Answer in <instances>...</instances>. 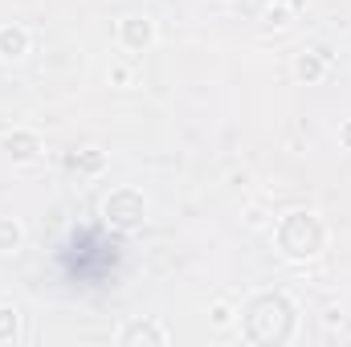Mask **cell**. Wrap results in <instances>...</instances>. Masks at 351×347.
Masks as SVG:
<instances>
[{
  "mask_svg": "<svg viewBox=\"0 0 351 347\" xmlns=\"http://www.w3.org/2000/svg\"><path fill=\"white\" fill-rule=\"evenodd\" d=\"M294 331V307L282 294H262L245 311V335L254 344H286Z\"/></svg>",
  "mask_w": 351,
  "mask_h": 347,
  "instance_id": "obj_1",
  "label": "cell"
},
{
  "mask_svg": "<svg viewBox=\"0 0 351 347\" xmlns=\"http://www.w3.org/2000/svg\"><path fill=\"white\" fill-rule=\"evenodd\" d=\"M278 250L294 261H306L323 250V225L311 213H290L278 225Z\"/></svg>",
  "mask_w": 351,
  "mask_h": 347,
  "instance_id": "obj_2",
  "label": "cell"
},
{
  "mask_svg": "<svg viewBox=\"0 0 351 347\" xmlns=\"http://www.w3.org/2000/svg\"><path fill=\"white\" fill-rule=\"evenodd\" d=\"M102 213H106L114 225L131 229V225H139V221H143L147 204H143V196H139L135 188H119V192H110V200L102 204Z\"/></svg>",
  "mask_w": 351,
  "mask_h": 347,
  "instance_id": "obj_3",
  "label": "cell"
},
{
  "mask_svg": "<svg viewBox=\"0 0 351 347\" xmlns=\"http://www.w3.org/2000/svg\"><path fill=\"white\" fill-rule=\"evenodd\" d=\"M25 53H29V33H25L21 25H4V29H0V58L16 62V58H25Z\"/></svg>",
  "mask_w": 351,
  "mask_h": 347,
  "instance_id": "obj_4",
  "label": "cell"
},
{
  "mask_svg": "<svg viewBox=\"0 0 351 347\" xmlns=\"http://www.w3.org/2000/svg\"><path fill=\"white\" fill-rule=\"evenodd\" d=\"M123 45L127 49H147L152 45V21L147 16H127L123 21Z\"/></svg>",
  "mask_w": 351,
  "mask_h": 347,
  "instance_id": "obj_5",
  "label": "cell"
},
{
  "mask_svg": "<svg viewBox=\"0 0 351 347\" xmlns=\"http://www.w3.org/2000/svg\"><path fill=\"white\" fill-rule=\"evenodd\" d=\"M4 152H8L12 160H21V164H25V160H33V156L41 152V139H37L33 131H16V135H8V139H4Z\"/></svg>",
  "mask_w": 351,
  "mask_h": 347,
  "instance_id": "obj_6",
  "label": "cell"
},
{
  "mask_svg": "<svg viewBox=\"0 0 351 347\" xmlns=\"http://www.w3.org/2000/svg\"><path fill=\"white\" fill-rule=\"evenodd\" d=\"M327 49H315V53H302L298 62H294V74L302 78V82H319L323 78V70H327Z\"/></svg>",
  "mask_w": 351,
  "mask_h": 347,
  "instance_id": "obj_7",
  "label": "cell"
},
{
  "mask_svg": "<svg viewBox=\"0 0 351 347\" xmlns=\"http://www.w3.org/2000/svg\"><path fill=\"white\" fill-rule=\"evenodd\" d=\"M119 339H123V344H168V335H164L156 323H131Z\"/></svg>",
  "mask_w": 351,
  "mask_h": 347,
  "instance_id": "obj_8",
  "label": "cell"
},
{
  "mask_svg": "<svg viewBox=\"0 0 351 347\" xmlns=\"http://www.w3.org/2000/svg\"><path fill=\"white\" fill-rule=\"evenodd\" d=\"M21 241H25V229H21L12 217H0V254L21 250Z\"/></svg>",
  "mask_w": 351,
  "mask_h": 347,
  "instance_id": "obj_9",
  "label": "cell"
},
{
  "mask_svg": "<svg viewBox=\"0 0 351 347\" xmlns=\"http://www.w3.org/2000/svg\"><path fill=\"white\" fill-rule=\"evenodd\" d=\"M21 327V311L16 307H0V344H12Z\"/></svg>",
  "mask_w": 351,
  "mask_h": 347,
  "instance_id": "obj_10",
  "label": "cell"
},
{
  "mask_svg": "<svg viewBox=\"0 0 351 347\" xmlns=\"http://www.w3.org/2000/svg\"><path fill=\"white\" fill-rule=\"evenodd\" d=\"M208 319H213L217 331H225V327H233V307H229V302H217V307L208 311Z\"/></svg>",
  "mask_w": 351,
  "mask_h": 347,
  "instance_id": "obj_11",
  "label": "cell"
},
{
  "mask_svg": "<svg viewBox=\"0 0 351 347\" xmlns=\"http://www.w3.org/2000/svg\"><path fill=\"white\" fill-rule=\"evenodd\" d=\"M290 8H294V4H269V8H265V25H274V29H278V25H286Z\"/></svg>",
  "mask_w": 351,
  "mask_h": 347,
  "instance_id": "obj_12",
  "label": "cell"
},
{
  "mask_svg": "<svg viewBox=\"0 0 351 347\" xmlns=\"http://www.w3.org/2000/svg\"><path fill=\"white\" fill-rule=\"evenodd\" d=\"M106 78H110L114 86H131V70H127V66H110V74H106Z\"/></svg>",
  "mask_w": 351,
  "mask_h": 347,
  "instance_id": "obj_13",
  "label": "cell"
},
{
  "mask_svg": "<svg viewBox=\"0 0 351 347\" xmlns=\"http://www.w3.org/2000/svg\"><path fill=\"white\" fill-rule=\"evenodd\" d=\"M339 139H343V147H351V123H343V131H339Z\"/></svg>",
  "mask_w": 351,
  "mask_h": 347,
  "instance_id": "obj_14",
  "label": "cell"
}]
</instances>
